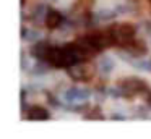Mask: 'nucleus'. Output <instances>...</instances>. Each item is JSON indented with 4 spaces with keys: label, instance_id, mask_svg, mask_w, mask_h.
I'll list each match as a JSON object with an SVG mask.
<instances>
[{
    "label": "nucleus",
    "instance_id": "nucleus-1",
    "mask_svg": "<svg viewBox=\"0 0 151 139\" xmlns=\"http://www.w3.org/2000/svg\"><path fill=\"white\" fill-rule=\"evenodd\" d=\"M119 87L122 89V94H124L125 99H133L137 94H143L148 91V83L145 79H140V78H125L119 83Z\"/></svg>",
    "mask_w": 151,
    "mask_h": 139
},
{
    "label": "nucleus",
    "instance_id": "nucleus-2",
    "mask_svg": "<svg viewBox=\"0 0 151 139\" xmlns=\"http://www.w3.org/2000/svg\"><path fill=\"white\" fill-rule=\"evenodd\" d=\"M111 29H112V34H114L115 44L119 45H127L128 42H132L135 37V32H137V28L130 23H124V24H119Z\"/></svg>",
    "mask_w": 151,
    "mask_h": 139
},
{
    "label": "nucleus",
    "instance_id": "nucleus-3",
    "mask_svg": "<svg viewBox=\"0 0 151 139\" xmlns=\"http://www.w3.org/2000/svg\"><path fill=\"white\" fill-rule=\"evenodd\" d=\"M46 61L54 68H67V53L65 47H50Z\"/></svg>",
    "mask_w": 151,
    "mask_h": 139
},
{
    "label": "nucleus",
    "instance_id": "nucleus-4",
    "mask_svg": "<svg viewBox=\"0 0 151 139\" xmlns=\"http://www.w3.org/2000/svg\"><path fill=\"white\" fill-rule=\"evenodd\" d=\"M91 92L89 89H83V87H72L65 92V100L68 103H76V102H85L89 99Z\"/></svg>",
    "mask_w": 151,
    "mask_h": 139
},
{
    "label": "nucleus",
    "instance_id": "nucleus-5",
    "mask_svg": "<svg viewBox=\"0 0 151 139\" xmlns=\"http://www.w3.org/2000/svg\"><path fill=\"white\" fill-rule=\"evenodd\" d=\"M68 76L73 81H88L89 76H91V71L88 68L81 66V63H78V65H73V66L68 68Z\"/></svg>",
    "mask_w": 151,
    "mask_h": 139
},
{
    "label": "nucleus",
    "instance_id": "nucleus-6",
    "mask_svg": "<svg viewBox=\"0 0 151 139\" xmlns=\"http://www.w3.org/2000/svg\"><path fill=\"white\" fill-rule=\"evenodd\" d=\"M44 23H46V26L49 29H57L63 24V15L60 11H57V10H49Z\"/></svg>",
    "mask_w": 151,
    "mask_h": 139
},
{
    "label": "nucleus",
    "instance_id": "nucleus-7",
    "mask_svg": "<svg viewBox=\"0 0 151 139\" xmlns=\"http://www.w3.org/2000/svg\"><path fill=\"white\" fill-rule=\"evenodd\" d=\"M49 50H50V44L49 42H34V45L31 47V55L37 60H46L47 55H49Z\"/></svg>",
    "mask_w": 151,
    "mask_h": 139
},
{
    "label": "nucleus",
    "instance_id": "nucleus-8",
    "mask_svg": "<svg viewBox=\"0 0 151 139\" xmlns=\"http://www.w3.org/2000/svg\"><path fill=\"white\" fill-rule=\"evenodd\" d=\"M28 120H31V121H46V120L50 118L49 112H47L46 108H42V107H31L29 110H28Z\"/></svg>",
    "mask_w": 151,
    "mask_h": 139
},
{
    "label": "nucleus",
    "instance_id": "nucleus-9",
    "mask_svg": "<svg viewBox=\"0 0 151 139\" xmlns=\"http://www.w3.org/2000/svg\"><path fill=\"white\" fill-rule=\"evenodd\" d=\"M127 45H128V52H132L135 57H141V55H145L148 52V48L145 47V42L141 41H132Z\"/></svg>",
    "mask_w": 151,
    "mask_h": 139
},
{
    "label": "nucleus",
    "instance_id": "nucleus-10",
    "mask_svg": "<svg viewBox=\"0 0 151 139\" xmlns=\"http://www.w3.org/2000/svg\"><path fill=\"white\" fill-rule=\"evenodd\" d=\"M112 70H114V60L111 57H102L99 60V71L107 76V74H111Z\"/></svg>",
    "mask_w": 151,
    "mask_h": 139
},
{
    "label": "nucleus",
    "instance_id": "nucleus-11",
    "mask_svg": "<svg viewBox=\"0 0 151 139\" xmlns=\"http://www.w3.org/2000/svg\"><path fill=\"white\" fill-rule=\"evenodd\" d=\"M47 11H49V10H47L46 5H37L36 8H34L33 15H31V18H33L34 23H39V21H42V19H46Z\"/></svg>",
    "mask_w": 151,
    "mask_h": 139
},
{
    "label": "nucleus",
    "instance_id": "nucleus-12",
    "mask_svg": "<svg viewBox=\"0 0 151 139\" xmlns=\"http://www.w3.org/2000/svg\"><path fill=\"white\" fill-rule=\"evenodd\" d=\"M115 15H117L115 10H101V11L96 15V18H98V21H99V19H104V21H106V19H112Z\"/></svg>",
    "mask_w": 151,
    "mask_h": 139
},
{
    "label": "nucleus",
    "instance_id": "nucleus-13",
    "mask_svg": "<svg viewBox=\"0 0 151 139\" xmlns=\"http://www.w3.org/2000/svg\"><path fill=\"white\" fill-rule=\"evenodd\" d=\"M46 73H47V66L42 63H36L33 66V71H31V74H34V76H42Z\"/></svg>",
    "mask_w": 151,
    "mask_h": 139
},
{
    "label": "nucleus",
    "instance_id": "nucleus-14",
    "mask_svg": "<svg viewBox=\"0 0 151 139\" xmlns=\"http://www.w3.org/2000/svg\"><path fill=\"white\" fill-rule=\"evenodd\" d=\"M138 70H145L151 73V60H140V61H132Z\"/></svg>",
    "mask_w": 151,
    "mask_h": 139
},
{
    "label": "nucleus",
    "instance_id": "nucleus-15",
    "mask_svg": "<svg viewBox=\"0 0 151 139\" xmlns=\"http://www.w3.org/2000/svg\"><path fill=\"white\" fill-rule=\"evenodd\" d=\"M85 120H104V115L99 112V108H94L91 113L85 115Z\"/></svg>",
    "mask_w": 151,
    "mask_h": 139
},
{
    "label": "nucleus",
    "instance_id": "nucleus-16",
    "mask_svg": "<svg viewBox=\"0 0 151 139\" xmlns=\"http://www.w3.org/2000/svg\"><path fill=\"white\" fill-rule=\"evenodd\" d=\"M39 37H41V32H37V31H28V34H26V41H29V42H37L39 41Z\"/></svg>",
    "mask_w": 151,
    "mask_h": 139
},
{
    "label": "nucleus",
    "instance_id": "nucleus-17",
    "mask_svg": "<svg viewBox=\"0 0 151 139\" xmlns=\"http://www.w3.org/2000/svg\"><path fill=\"white\" fill-rule=\"evenodd\" d=\"M47 102H49L52 107H59V105H60L59 100H57V97L52 96V94H47Z\"/></svg>",
    "mask_w": 151,
    "mask_h": 139
},
{
    "label": "nucleus",
    "instance_id": "nucleus-18",
    "mask_svg": "<svg viewBox=\"0 0 151 139\" xmlns=\"http://www.w3.org/2000/svg\"><path fill=\"white\" fill-rule=\"evenodd\" d=\"M145 102H146V105L151 108V91H150V89L145 92Z\"/></svg>",
    "mask_w": 151,
    "mask_h": 139
},
{
    "label": "nucleus",
    "instance_id": "nucleus-19",
    "mask_svg": "<svg viewBox=\"0 0 151 139\" xmlns=\"http://www.w3.org/2000/svg\"><path fill=\"white\" fill-rule=\"evenodd\" d=\"M111 120H114V121H117V120H119V121H122V120H125V116L124 115H119V113H114V115L111 116Z\"/></svg>",
    "mask_w": 151,
    "mask_h": 139
},
{
    "label": "nucleus",
    "instance_id": "nucleus-20",
    "mask_svg": "<svg viewBox=\"0 0 151 139\" xmlns=\"http://www.w3.org/2000/svg\"><path fill=\"white\" fill-rule=\"evenodd\" d=\"M20 3H21V6H24V0H20Z\"/></svg>",
    "mask_w": 151,
    "mask_h": 139
},
{
    "label": "nucleus",
    "instance_id": "nucleus-21",
    "mask_svg": "<svg viewBox=\"0 0 151 139\" xmlns=\"http://www.w3.org/2000/svg\"><path fill=\"white\" fill-rule=\"evenodd\" d=\"M150 3H151V0H150Z\"/></svg>",
    "mask_w": 151,
    "mask_h": 139
}]
</instances>
